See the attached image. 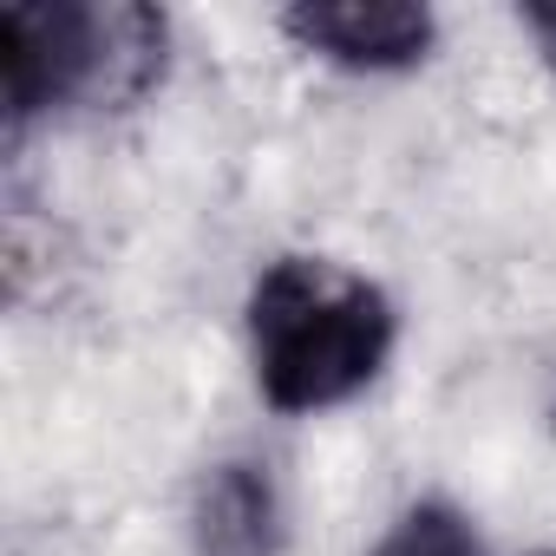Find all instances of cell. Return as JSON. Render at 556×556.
Masks as SVG:
<instances>
[{"label": "cell", "mask_w": 556, "mask_h": 556, "mask_svg": "<svg viewBox=\"0 0 556 556\" xmlns=\"http://www.w3.org/2000/svg\"><path fill=\"white\" fill-rule=\"evenodd\" d=\"M8 47V125L47 112H105L131 105L164 73V14L131 0H14L0 14Z\"/></svg>", "instance_id": "cell-2"}, {"label": "cell", "mask_w": 556, "mask_h": 556, "mask_svg": "<svg viewBox=\"0 0 556 556\" xmlns=\"http://www.w3.org/2000/svg\"><path fill=\"white\" fill-rule=\"evenodd\" d=\"M523 27H530V40L556 60V0H530V8H523Z\"/></svg>", "instance_id": "cell-6"}, {"label": "cell", "mask_w": 556, "mask_h": 556, "mask_svg": "<svg viewBox=\"0 0 556 556\" xmlns=\"http://www.w3.org/2000/svg\"><path fill=\"white\" fill-rule=\"evenodd\" d=\"M242 315L255 393L289 419L334 413L367 393L400 334L387 289L334 255H275Z\"/></svg>", "instance_id": "cell-1"}, {"label": "cell", "mask_w": 556, "mask_h": 556, "mask_svg": "<svg viewBox=\"0 0 556 556\" xmlns=\"http://www.w3.org/2000/svg\"><path fill=\"white\" fill-rule=\"evenodd\" d=\"M197 556H275L282 549V497H275L268 465L229 458L197 484L190 510Z\"/></svg>", "instance_id": "cell-4"}, {"label": "cell", "mask_w": 556, "mask_h": 556, "mask_svg": "<svg viewBox=\"0 0 556 556\" xmlns=\"http://www.w3.org/2000/svg\"><path fill=\"white\" fill-rule=\"evenodd\" d=\"M374 556H484V543L465 523V510L426 497V504H413V510L393 517V530L374 543Z\"/></svg>", "instance_id": "cell-5"}, {"label": "cell", "mask_w": 556, "mask_h": 556, "mask_svg": "<svg viewBox=\"0 0 556 556\" xmlns=\"http://www.w3.org/2000/svg\"><path fill=\"white\" fill-rule=\"evenodd\" d=\"M282 27L302 53L348 73H406L439 40L432 8H413V0H308L282 14Z\"/></svg>", "instance_id": "cell-3"}]
</instances>
